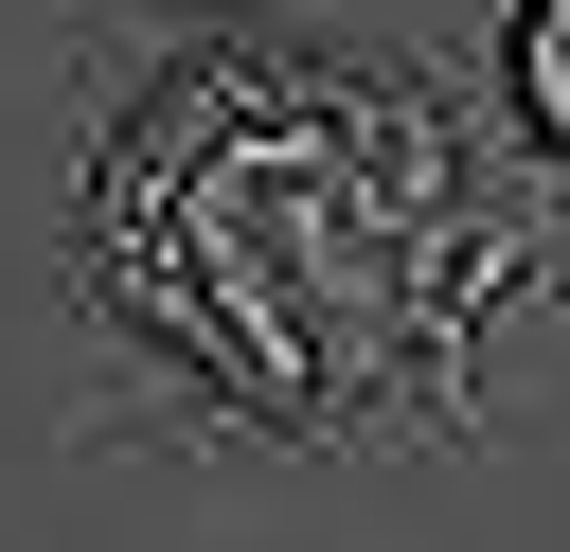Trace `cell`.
<instances>
[{
	"instance_id": "1",
	"label": "cell",
	"mask_w": 570,
	"mask_h": 552,
	"mask_svg": "<svg viewBox=\"0 0 570 552\" xmlns=\"http://www.w3.org/2000/svg\"><path fill=\"white\" fill-rule=\"evenodd\" d=\"M125 178L142 285L249 374V392H356L428 338L445 285V142L410 89L356 71H232Z\"/></svg>"
},
{
	"instance_id": "2",
	"label": "cell",
	"mask_w": 570,
	"mask_h": 552,
	"mask_svg": "<svg viewBox=\"0 0 570 552\" xmlns=\"http://www.w3.org/2000/svg\"><path fill=\"white\" fill-rule=\"evenodd\" d=\"M517 89H534V125L570 142V0H534V36H517Z\"/></svg>"
}]
</instances>
